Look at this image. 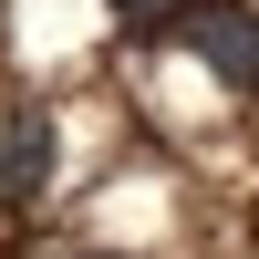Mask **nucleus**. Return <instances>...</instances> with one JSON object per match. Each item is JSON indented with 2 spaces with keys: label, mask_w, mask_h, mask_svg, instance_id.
<instances>
[{
  "label": "nucleus",
  "mask_w": 259,
  "mask_h": 259,
  "mask_svg": "<svg viewBox=\"0 0 259 259\" xmlns=\"http://www.w3.org/2000/svg\"><path fill=\"white\" fill-rule=\"evenodd\" d=\"M187 41H197V62L228 83V94H259V0H218V11H197Z\"/></svg>",
  "instance_id": "obj_1"
},
{
  "label": "nucleus",
  "mask_w": 259,
  "mask_h": 259,
  "mask_svg": "<svg viewBox=\"0 0 259 259\" xmlns=\"http://www.w3.org/2000/svg\"><path fill=\"white\" fill-rule=\"evenodd\" d=\"M52 177V114L41 104H11L0 114V197H31Z\"/></svg>",
  "instance_id": "obj_2"
},
{
  "label": "nucleus",
  "mask_w": 259,
  "mask_h": 259,
  "mask_svg": "<svg viewBox=\"0 0 259 259\" xmlns=\"http://www.w3.org/2000/svg\"><path fill=\"white\" fill-rule=\"evenodd\" d=\"M114 21L135 41H156V31H177V21H197V11H187V0H114Z\"/></svg>",
  "instance_id": "obj_3"
}]
</instances>
